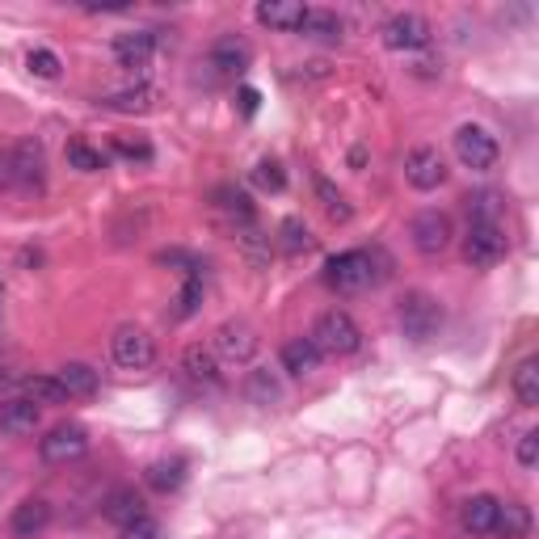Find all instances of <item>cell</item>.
Returning <instances> with one entry per match:
<instances>
[{"label": "cell", "instance_id": "obj_5", "mask_svg": "<svg viewBox=\"0 0 539 539\" xmlns=\"http://www.w3.org/2000/svg\"><path fill=\"white\" fill-rule=\"evenodd\" d=\"M110 354H114V363L118 367H127V371H144L156 363V342L139 329V325H123L114 337H110Z\"/></svg>", "mask_w": 539, "mask_h": 539}, {"label": "cell", "instance_id": "obj_19", "mask_svg": "<svg viewBox=\"0 0 539 539\" xmlns=\"http://www.w3.org/2000/svg\"><path fill=\"white\" fill-rule=\"evenodd\" d=\"M47 523H51V502H43V497H26V502L17 506L13 518H9V531L30 539L38 531H47Z\"/></svg>", "mask_w": 539, "mask_h": 539}, {"label": "cell", "instance_id": "obj_9", "mask_svg": "<svg viewBox=\"0 0 539 539\" xmlns=\"http://www.w3.org/2000/svg\"><path fill=\"white\" fill-rule=\"evenodd\" d=\"M409 236H413V249L422 257H438L451 245V219L443 211H422V215H413Z\"/></svg>", "mask_w": 539, "mask_h": 539}, {"label": "cell", "instance_id": "obj_26", "mask_svg": "<svg viewBox=\"0 0 539 539\" xmlns=\"http://www.w3.org/2000/svg\"><path fill=\"white\" fill-rule=\"evenodd\" d=\"M245 396L253 405L270 409V405H278V396H283V384H278V375L270 367H257V371L245 375Z\"/></svg>", "mask_w": 539, "mask_h": 539}, {"label": "cell", "instance_id": "obj_7", "mask_svg": "<svg viewBox=\"0 0 539 539\" xmlns=\"http://www.w3.org/2000/svg\"><path fill=\"white\" fill-rule=\"evenodd\" d=\"M506 249H510V241H506V232H502V228H489V224H472V228H468V241H464L468 266H476V270H493V266L506 257Z\"/></svg>", "mask_w": 539, "mask_h": 539}, {"label": "cell", "instance_id": "obj_20", "mask_svg": "<svg viewBox=\"0 0 539 539\" xmlns=\"http://www.w3.org/2000/svg\"><path fill=\"white\" fill-rule=\"evenodd\" d=\"M102 106L114 114H148L156 106V89L152 85H131V89H114L102 97Z\"/></svg>", "mask_w": 539, "mask_h": 539}, {"label": "cell", "instance_id": "obj_39", "mask_svg": "<svg viewBox=\"0 0 539 539\" xmlns=\"http://www.w3.org/2000/svg\"><path fill=\"white\" fill-rule=\"evenodd\" d=\"M114 152L127 156V161H152V148L144 144V139H131V135H118L114 139Z\"/></svg>", "mask_w": 539, "mask_h": 539}, {"label": "cell", "instance_id": "obj_1", "mask_svg": "<svg viewBox=\"0 0 539 539\" xmlns=\"http://www.w3.org/2000/svg\"><path fill=\"white\" fill-rule=\"evenodd\" d=\"M384 270H375V257L363 249H350V253H337L325 262V283L337 295H358V291H371Z\"/></svg>", "mask_w": 539, "mask_h": 539}, {"label": "cell", "instance_id": "obj_30", "mask_svg": "<svg viewBox=\"0 0 539 539\" xmlns=\"http://www.w3.org/2000/svg\"><path fill=\"white\" fill-rule=\"evenodd\" d=\"M22 392H26V401H34V405H64L68 401V392L59 388L55 375H30V379H22Z\"/></svg>", "mask_w": 539, "mask_h": 539}, {"label": "cell", "instance_id": "obj_23", "mask_svg": "<svg viewBox=\"0 0 539 539\" xmlns=\"http://www.w3.org/2000/svg\"><path fill=\"white\" fill-rule=\"evenodd\" d=\"M207 59H211V68H215V72L232 76V72H245V68H249V47L241 43V38H219Z\"/></svg>", "mask_w": 539, "mask_h": 539}, {"label": "cell", "instance_id": "obj_43", "mask_svg": "<svg viewBox=\"0 0 539 539\" xmlns=\"http://www.w3.org/2000/svg\"><path fill=\"white\" fill-rule=\"evenodd\" d=\"M241 106H245V114L257 110V93H253V89H241Z\"/></svg>", "mask_w": 539, "mask_h": 539}, {"label": "cell", "instance_id": "obj_37", "mask_svg": "<svg viewBox=\"0 0 539 539\" xmlns=\"http://www.w3.org/2000/svg\"><path fill=\"white\" fill-rule=\"evenodd\" d=\"M316 198H321V203H325V211H329V219H342V224H346V219H350V207H346V198L342 194H337L329 182H325V177H316Z\"/></svg>", "mask_w": 539, "mask_h": 539}, {"label": "cell", "instance_id": "obj_40", "mask_svg": "<svg viewBox=\"0 0 539 539\" xmlns=\"http://www.w3.org/2000/svg\"><path fill=\"white\" fill-rule=\"evenodd\" d=\"M514 455H518V464L531 472V468L539 464V430H527L523 438H518V451H514Z\"/></svg>", "mask_w": 539, "mask_h": 539}, {"label": "cell", "instance_id": "obj_24", "mask_svg": "<svg viewBox=\"0 0 539 539\" xmlns=\"http://www.w3.org/2000/svg\"><path fill=\"white\" fill-rule=\"evenodd\" d=\"M182 363H186L190 379H198V384H211V388L224 384V375H219V358H215V350H207V346H186Z\"/></svg>", "mask_w": 539, "mask_h": 539}, {"label": "cell", "instance_id": "obj_45", "mask_svg": "<svg viewBox=\"0 0 539 539\" xmlns=\"http://www.w3.org/2000/svg\"><path fill=\"white\" fill-rule=\"evenodd\" d=\"M0 312H5V287H0Z\"/></svg>", "mask_w": 539, "mask_h": 539}, {"label": "cell", "instance_id": "obj_31", "mask_svg": "<svg viewBox=\"0 0 539 539\" xmlns=\"http://www.w3.org/2000/svg\"><path fill=\"white\" fill-rule=\"evenodd\" d=\"M514 396L523 409H535L539 405V363L535 358H527V363H518L514 371Z\"/></svg>", "mask_w": 539, "mask_h": 539}, {"label": "cell", "instance_id": "obj_12", "mask_svg": "<svg viewBox=\"0 0 539 539\" xmlns=\"http://www.w3.org/2000/svg\"><path fill=\"white\" fill-rule=\"evenodd\" d=\"M405 182L413 190H438L447 182V165H443V156H438V148H413L405 156Z\"/></svg>", "mask_w": 539, "mask_h": 539}, {"label": "cell", "instance_id": "obj_6", "mask_svg": "<svg viewBox=\"0 0 539 539\" xmlns=\"http://www.w3.org/2000/svg\"><path fill=\"white\" fill-rule=\"evenodd\" d=\"M384 47L388 51H422V47H430V22L422 13H396V17H388L384 22Z\"/></svg>", "mask_w": 539, "mask_h": 539}, {"label": "cell", "instance_id": "obj_38", "mask_svg": "<svg viewBox=\"0 0 539 539\" xmlns=\"http://www.w3.org/2000/svg\"><path fill=\"white\" fill-rule=\"evenodd\" d=\"M26 64H30V72H34V76H43V81H55V76H59V55H55V51H47V47L30 51V55H26Z\"/></svg>", "mask_w": 539, "mask_h": 539}, {"label": "cell", "instance_id": "obj_22", "mask_svg": "<svg viewBox=\"0 0 539 539\" xmlns=\"http://www.w3.org/2000/svg\"><path fill=\"white\" fill-rule=\"evenodd\" d=\"M304 38H312V43H342V17H337L333 9H308L304 13Z\"/></svg>", "mask_w": 539, "mask_h": 539}, {"label": "cell", "instance_id": "obj_14", "mask_svg": "<svg viewBox=\"0 0 539 539\" xmlns=\"http://www.w3.org/2000/svg\"><path fill=\"white\" fill-rule=\"evenodd\" d=\"M152 51H156V34H148V30H131V34H118L114 38V59L123 68H131V72L148 68Z\"/></svg>", "mask_w": 539, "mask_h": 539}, {"label": "cell", "instance_id": "obj_32", "mask_svg": "<svg viewBox=\"0 0 539 539\" xmlns=\"http://www.w3.org/2000/svg\"><path fill=\"white\" fill-rule=\"evenodd\" d=\"M236 241H241V253L249 257L253 266H270V253H274V241L266 232H257L253 224L249 228H236Z\"/></svg>", "mask_w": 539, "mask_h": 539}, {"label": "cell", "instance_id": "obj_3", "mask_svg": "<svg viewBox=\"0 0 539 539\" xmlns=\"http://www.w3.org/2000/svg\"><path fill=\"white\" fill-rule=\"evenodd\" d=\"M396 321H401V333L409 337V342H430V337L438 333V325H443V308H438V299L426 295V291H409L401 299V312H396Z\"/></svg>", "mask_w": 539, "mask_h": 539}, {"label": "cell", "instance_id": "obj_13", "mask_svg": "<svg viewBox=\"0 0 539 539\" xmlns=\"http://www.w3.org/2000/svg\"><path fill=\"white\" fill-rule=\"evenodd\" d=\"M38 422H43V413H38V405L26 401V396H17V401H5V405H0V434L26 438V434L38 430Z\"/></svg>", "mask_w": 539, "mask_h": 539}, {"label": "cell", "instance_id": "obj_4", "mask_svg": "<svg viewBox=\"0 0 539 539\" xmlns=\"http://www.w3.org/2000/svg\"><path fill=\"white\" fill-rule=\"evenodd\" d=\"M455 156L464 161V169H472V173H489V169L497 165V156H502V148H497V139H493L485 127L468 123V127H459V131H455Z\"/></svg>", "mask_w": 539, "mask_h": 539}, {"label": "cell", "instance_id": "obj_34", "mask_svg": "<svg viewBox=\"0 0 539 539\" xmlns=\"http://www.w3.org/2000/svg\"><path fill=\"white\" fill-rule=\"evenodd\" d=\"M278 236H283V253H308L312 249V232H308V224L304 219H283V224H278Z\"/></svg>", "mask_w": 539, "mask_h": 539}, {"label": "cell", "instance_id": "obj_42", "mask_svg": "<svg viewBox=\"0 0 539 539\" xmlns=\"http://www.w3.org/2000/svg\"><path fill=\"white\" fill-rule=\"evenodd\" d=\"M9 186H13V156L0 152V190H9Z\"/></svg>", "mask_w": 539, "mask_h": 539}, {"label": "cell", "instance_id": "obj_44", "mask_svg": "<svg viewBox=\"0 0 539 539\" xmlns=\"http://www.w3.org/2000/svg\"><path fill=\"white\" fill-rule=\"evenodd\" d=\"M9 379H13V375H9L5 367H0V388H5V384H9Z\"/></svg>", "mask_w": 539, "mask_h": 539}, {"label": "cell", "instance_id": "obj_36", "mask_svg": "<svg viewBox=\"0 0 539 539\" xmlns=\"http://www.w3.org/2000/svg\"><path fill=\"white\" fill-rule=\"evenodd\" d=\"M253 186H262V190H270V194H283V190H287V173H283V165H278V161H257V169H253Z\"/></svg>", "mask_w": 539, "mask_h": 539}, {"label": "cell", "instance_id": "obj_16", "mask_svg": "<svg viewBox=\"0 0 539 539\" xmlns=\"http://www.w3.org/2000/svg\"><path fill=\"white\" fill-rule=\"evenodd\" d=\"M102 514H106V523H114L118 531H123V527L139 523V518H148V506H144V497H139L135 489H114V493L106 497Z\"/></svg>", "mask_w": 539, "mask_h": 539}, {"label": "cell", "instance_id": "obj_29", "mask_svg": "<svg viewBox=\"0 0 539 539\" xmlns=\"http://www.w3.org/2000/svg\"><path fill=\"white\" fill-rule=\"evenodd\" d=\"M468 215L472 224H489V228H502V215H506V194L497 190H481L468 198Z\"/></svg>", "mask_w": 539, "mask_h": 539}, {"label": "cell", "instance_id": "obj_10", "mask_svg": "<svg viewBox=\"0 0 539 539\" xmlns=\"http://www.w3.org/2000/svg\"><path fill=\"white\" fill-rule=\"evenodd\" d=\"M38 451H43L47 464H72V459H81L89 451V434H85V426L64 422L38 443Z\"/></svg>", "mask_w": 539, "mask_h": 539}, {"label": "cell", "instance_id": "obj_8", "mask_svg": "<svg viewBox=\"0 0 539 539\" xmlns=\"http://www.w3.org/2000/svg\"><path fill=\"white\" fill-rule=\"evenodd\" d=\"M257 329L253 325H245V321H224L215 329V342H211V350L224 358V363H249V358L257 354Z\"/></svg>", "mask_w": 539, "mask_h": 539}, {"label": "cell", "instance_id": "obj_33", "mask_svg": "<svg viewBox=\"0 0 539 539\" xmlns=\"http://www.w3.org/2000/svg\"><path fill=\"white\" fill-rule=\"evenodd\" d=\"M64 156H68V169H81V173H97V169H106V156L97 152V148H89L85 139H72V144L64 148Z\"/></svg>", "mask_w": 539, "mask_h": 539}, {"label": "cell", "instance_id": "obj_11", "mask_svg": "<svg viewBox=\"0 0 539 539\" xmlns=\"http://www.w3.org/2000/svg\"><path fill=\"white\" fill-rule=\"evenodd\" d=\"M13 186L17 190H43V177H47V152L38 139H22L13 152Z\"/></svg>", "mask_w": 539, "mask_h": 539}, {"label": "cell", "instance_id": "obj_41", "mask_svg": "<svg viewBox=\"0 0 539 539\" xmlns=\"http://www.w3.org/2000/svg\"><path fill=\"white\" fill-rule=\"evenodd\" d=\"M123 539H165V531L152 523V518H139V523L123 527Z\"/></svg>", "mask_w": 539, "mask_h": 539}, {"label": "cell", "instance_id": "obj_21", "mask_svg": "<svg viewBox=\"0 0 539 539\" xmlns=\"http://www.w3.org/2000/svg\"><path fill=\"white\" fill-rule=\"evenodd\" d=\"M493 531L502 539H527L531 535V510L523 502H497Z\"/></svg>", "mask_w": 539, "mask_h": 539}, {"label": "cell", "instance_id": "obj_35", "mask_svg": "<svg viewBox=\"0 0 539 539\" xmlns=\"http://www.w3.org/2000/svg\"><path fill=\"white\" fill-rule=\"evenodd\" d=\"M198 304H203V274H186V283H182V291H177V316H194L198 312Z\"/></svg>", "mask_w": 539, "mask_h": 539}, {"label": "cell", "instance_id": "obj_17", "mask_svg": "<svg viewBox=\"0 0 539 539\" xmlns=\"http://www.w3.org/2000/svg\"><path fill=\"white\" fill-rule=\"evenodd\" d=\"M493 518H497V497L493 493H476L459 506V527L468 535H493Z\"/></svg>", "mask_w": 539, "mask_h": 539}, {"label": "cell", "instance_id": "obj_28", "mask_svg": "<svg viewBox=\"0 0 539 539\" xmlns=\"http://www.w3.org/2000/svg\"><path fill=\"white\" fill-rule=\"evenodd\" d=\"M215 207L224 211L228 219H236V228H249L253 219H257L253 198H249L245 190H232V186H219V190H215Z\"/></svg>", "mask_w": 539, "mask_h": 539}, {"label": "cell", "instance_id": "obj_18", "mask_svg": "<svg viewBox=\"0 0 539 539\" xmlns=\"http://www.w3.org/2000/svg\"><path fill=\"white\" fill-rule=\"evenodd\" d=\"M59 388L68 392V401H89V396L97 392V384H102V375H97L89 363H64L55 371Z\"/></svg>", "mask_w": 539, "mask_h": 539}, {"label": "cell", "instance_id": "obj_27", "mask_svg": "<svg viewBox=\"0 0 539 539\" xmlns=\"http://www.w3.org/2000/svg\"><path fill=\"white\" fill-rule=\"evenodd\" d=\"M144 481H148V489H156V493L182 489V481H186V459H156V464H148Z\"/></svg>", "mask_w": 539, "mask_h": 539}, {"label": "cell", "instance_id": "obj_2", "mask_svg": "<svg viewBox=\"0 0 539 539\" xmlns=\"http://www.w3.org/2000/svg\"><path fill=\"white\" fill-rule=\"evenodd\" d=\"M308 342L321 350V354H333V358H342V354H354L358 346H363V333H358L354 325V316L342 312V308H329L316 316V325H312V337Z\"/></svg>", "mask_w": 539, "mask_h": 539}, {"label": "cell", "instance_id": "obj_25", "mask_svg": "<svg viewBox=\"0 0 539 539\" xmlns=\"http://www.w3.org/2000/svg\"><path fill=\"white\" fill-rule=\"evenodd\" d=\"M283 367L304 379V375H312L316 367H321V350H316L308 337H291V342L283 346Z\"/></svg>", "mask_w": 539, "mask_h": 539}, {"label": "cell", "instance_id": "obj_15", "mask_svg": "<svg viewBox=\"0 0 539 539\" xmlns=\"http://www.w3.org/2000/svg\"><path fill=\"white\" fill-rule=\"evenodd\" d=\"M304 13H308L304 0H262V5H257V22L291 34V30L304 26Z\"/></svg>", "mask_w": 539, "mask_h": 539}]
</instances>
